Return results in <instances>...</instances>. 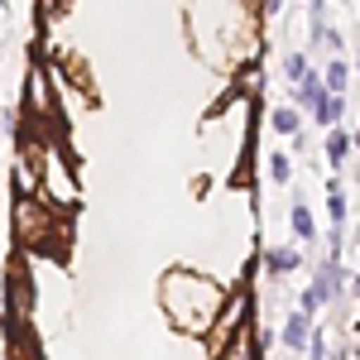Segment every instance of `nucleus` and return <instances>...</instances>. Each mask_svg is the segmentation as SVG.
I'll list each match as a JSON object with an SVG mask.
<instances>
[{"label": "nucleus", "mask_w": 360, "mask_h": 360, "mask_svg": "<svg viewBox=\"0 0 360 360\" xmlns=\"http://www.w3.org/2000/svg\"><path fill=\"white\" fill-rule=\"evenodd\" d=\"M159 298H164V312L173 317V327L188 336H212L226 312L221 283L188 274V269H168L164 283H159Z\"/></svg>", "instance_id": "1"}, {"label": "nucleus", "mask_w": 360, "mask_h": 360, "mask_svg": "<svg viewBox=\"0 0 360 360\" xmlns=\"http://www.w3.org/2000/svg\"><path fill=\"white\" fill-rule=\"evenodd\" d=\"M15 236L25 245H49V250H63V226H58V207L53 202H39V197H25L15 207Z\"/></svg>", "instance_id": "2"}, {"label": "nucleus", "mask_w": 360, "mask_h": 360, "mask_svg": "<svg viewBox=\"0 0 360 360\" xmlns=\"http://www.w3.org/2000/svg\"><path fill=\"white\" fill-rule=\"evenodd\" d=\"M312 288H317V298L332 307L341 303L346 293H351V274H346V264H341V255H327L317 269H312Z\"/></svg>", "instance_id": "3"}, {"label": "nucleus", "mask_w": 360, "mask_h": 360, "mask_svg": "<svg viewBox=\"0 0 360 360\" xmlns=\"http://www.w3.org/2000/svg\"><path fill=\"white\" fill-rule=\"evenodd\" d=\"M39 168H44V183H49V193H53V207H72V202H77V183H72V173L63 168L58 149H44V154H39Z\"/></svg>", "instance_id": "4"}, {"label": "nucleus", "mask_w": 360, "mask_h": 360, "mask_svg": "<svg viewBox=\"0 0 360 360\" xmlns=\"http://www.w3.org/2000/svg\"><path fill=\"white\" fill-rule=\"evenodd\" d=\"M312 332H317V327H312V312L298 307V312L283 317V327H278V346H283V351H307Z\"/></svg>", "instance_id": "5"}, {"label": "nucleus", "mask_w": 360, "mask_h": 360, "mask_svg": "<svg viewBox=\"0 0 360 360\" xmlns=\"http://www.w3.org/2000/svg\"><path fill=\"white\" fill-rule=\"evenodd\" d=\"M327 91H332V86H327V72H307L303 82H288L293 106H303V111H317V101H322Z\"/></svg>", "instance_id": "6"}, {"label": "nucleus", "mask_w": 360, "mask_h": 360, "mask_svg": "<svg viewBox=\"0 0 360 360\" xmlns=\"http://www.w3.org/2000/svg\"><path fill=\"white\" fill-rule=\"evenodd\" d=\"M288 226H293V236H298V240H317V217H312V207H307L303 197H293V202H288Z\"/></svg>", "instance_id": "7"}, {"label": "nucleus", "mask_w": 360, "mask_h": 360, "mask_svg": "<svg viewBox=\"0 0 360 360\" xmlns=\"http://www.w3.org/2000/svg\"><path fill=\"white\" fill-rule=\"evenodd\" d=\"M312 120H317L322 130H336V125L346 120V96H341V91H327V96L317 101V111H312Z\"/></svg>", "instance_id": "8"}, {"label": "nucleus", "mask_w": 360, "mask_h": 360, "mask_svg": "<svg viewBox=\"0 0 360 360\" xmlns=\"http://www.w3.org/2000/svg\"><path fill=\"white\" fill-rule=\"evenodd\" d=\"M269 130L283 135V139H293L303 130V106H274V111H269Z\"/></svg>", "instance_id": "9"}, {"label": "nucleus", "mask_w": 360, "mask_h": 360, "mask_svg": "<svg viewBox=\"0 0 360 360\" xmlns=\"http://www.w3.org/2000/svg\"><path fill=\"white\" fill-rule=\"evenodd\" d=\"M351 149H356V139H351V130H327V168H341L346 159H351Z\"/></svg>", "instance_id": "10"}, {"label": "nucleus", "mask_w": 360, "mask_h": 360, "mask_svg": "<svg viewBox=\"0 0 360 360\" xmlns=\"http://www.w3.org/2000/svg\"><path fill=\"white\" fill-rule=\"evenodd\" d=\"M303 259H298V250H264V274L269 278H283V274H293Z\"/></svg>", "instance_id": "11"}, {"label": "nucleus", "mask_w": 360, "mask_h": 360, "mask_svg": "<svg viewBox=\"0 0 360 360\" xmlns=\"http://www.w3.org/2000/svg\"><path fill=\"white\" fill-rule=\"evenodd\" d=\"M322 72H327V86H332V91H341V96L351 91V63L341 53H327V68H322Z\"/></svg>", "instance_id": "12"}, {"label": "nucleus", "mask_w": 360, "mask_h": 360, "mask_svg": "<svg viewBox=\"0 0 360 360\" xmlns=\"http://www.w3.org/2000/svg\"><path fill=\"white\" fill-rule=\"evenodd\" d=\"M307 72H312L307 53H298V49H293V53H283V77H288V82H303Z\"/></svg>", "instance_id": "13"}, {"label": "nucleus", "mask_w": 360, "mask_h": 360, "mask_svg": "<svg viewBox=\"0 0 360 360\" xmlns=\"http://www.w3.org/2000/svg\"><path fill=\"white\" fill-rule=\"evenodd\" d=\"M269 178H274L278 188H288V178H293V159L278 149V154H269Z\"/></svg>", "instance_id": "14"}, {"label": "nucleus", "mask_w": 360, "mask_h": 360, "mask_svg": "<svg viewBox=\"0 0 360 360\" xmlns=\"http://www.w3.org/2000/svg\"><path fill=\"white\" fill-rule=\"evenodd\" d=\"M327 217H332V226H346V193L341 188L327 193Z\"/></svg>", "instance_id": "15"}, {"label": "nucleus", "mask_w": 360, "mask_h": 360, "mask_svg": "<svg viewBox=\"0 0 360 360\" xmlns=\"http://www.w3.org/2000/svg\"><path fill=\"white\" fill-rule=\"evenodd\" d=\"M322 49H327V53H341V29H327V39H322Z\"/></svg>", "instance_id": "16"}, {"label": "nucleus", "mask_w": 360, "mask_h": 360, "mask_svg": "<svg viewBox=\"0 0 360 360\" xmlns=\"http://www.w3.org/2000/svg\"><path fill=\"white\" fill-rule=\"evenodd\" d=\"M307 351H312V356H327V336H322V332H312V341H307Z\"/></svg>", "instance_id": "17"}, {"label": "nucleus", "mask_w": 360, "mask_h": 360, "mask_svg": "<svg viewBox=\"0 0 360 360\" xmlns=\"http://www.w3.org/2000/svg\"><path fill=\"white\" fill-rule=\"evenodd\" d=\"M283 10V0H264V15H278Z\"/></svg>", "instance_id": "18"}, {"label": "nucleus", "mask_w": 360, "mask_h": 360, "mask_svg": "<svg viewBox=\"0 0 360 360\" xmlns=\"http://www.w3.org/2000/svg\"><path fill=\"white\" fill-rule=\"evenodd\" d=\"M351 298L360 303V274H351Z\"/></svg>", "instance_id": "19"}, {"label": "nucleus", "mask_w": 360, "mask_h": 360, "mask_svg": "<svg viewBox=\"0 0 360 360\" xmlns=\"http://www.w3.org/2000/svg\"><path fill=\"white\" fill-rule=\"evenodd\" d=\"M351 139H356V149H360V130H351Z\"/></svg>", "instance_id": "20"}, {"label": "nucleus", "mask_w": 360, "mask_h": 360, "mask_svg": "<svg viewBox=\"0 0 360 360\" xmlns=\"http://www.w3.org/2000/svg\"><path fill=\"white\" fill-rule=\"evenodd\" d=\"M356 72H360V49H356Z\"/></svg>", "instance_id": "21"}]
</instances>
